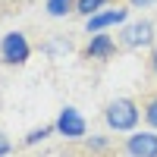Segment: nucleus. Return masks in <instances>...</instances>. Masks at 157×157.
Returning a JSON list of instances; mask_svg holds the SVG:
<instances>
[{"mask_svg":"<svg viewBox=\"0 0 157 157\" xmlns=\"http://www.w3.org/2000/svg\"><path fill=\"white\" fill-rule=\"evenodd\" d=\"M151 3H157V0H129V6H135V10H145Z\"/></svg>","mask_w":157,"mask_h":157,"instance_id":"15","label":"nucleus"},{"mask_svg":"<svg viewBox=\"0 0 157 157\" xmlns=\"http://www.w3.org/2000/svg\"><path fill=\"white\" fill-rule=\"evenodd\" d=\"M69 50H72V41H69V38H54V41H44V44H41V54H47V57L69 54Z\"/></svg>","mask_w":157,"mask_h":157,"instance_id":"12","label":"nucleus"},{"mask_svg":"<svg viewBox=\"0 0 157 157\" xmlns=\"http://www.w3.org/2000/svg\"><path fill=\"white\" fill-rule=\"evenodd\" d=\"M148 66H151V72L157 75V44H154V50H151V60H148Z\"/></svg>","mask_w":157,"mask_h":157,"instance_id":"16","label":"nucleus"},{"mask_svg":"<svg viewBox=\"0 0 157 157\" xmlns=\"http://www.w3.org/2000/svg\"><path fill=\"white\" fill-rule=\"evenodd\" d=\"M82 148L88 154H107L110 151V138L107 135H88V138H82Z\"/></svg>","mask_w":157,"mask_h":157,"instance_id":"9","label":"nucleus"},{"mask_svg":"<svg viewBox=\"0 0 157 157\" xmlns=\"http://www.w3.org/2000/svg\"><path fill=\"white\" fill-rule=\"evenodd\" d=\"M126 157H157V132L154 129H135L126 138Z\"/></svg>","mask_w":157,"mask_h":157,"instance_id":"5","label":"nucleus"},{"mask_svg":"<svg viewBox=\"0 0 157 157\" xmlns=\"http://www.w3.org/2000/svg\"><path fill=\"white\" fill-rule=\"evenodd\" d=\"M44 10L50 19H63L69 13H75V0H44Z\"/></svg>","mask_w":157,"mask_h":157,"instance_id":"8","label":"nucleus"},{"mask_svg":"<svg viewBox=\"0 0 157 157\" xmlns=\"http://www.w3.org/2000/svg\"><path fill=\"white\" fill-rule=\"evenodd\" d=\"M6 154H13V141L6 138L3 129H0V157H6Z\"/></svg>","mask_w":157,"mask_h":157,"instance_id":"14","label":"nucleus"},{"mask_svg":"<svg viewBox=\"0 0 157 157\" xmlns=\"http://www.w3.org/2000/svg\"><path fill=\"white\" fill-rule=\"evenodd\" d=\"M107 3H113V0H75V13L85 16V19H91L94 13H101Z\"/></svg>","mask_w":157,"mask_h":157,"instance_id":"10","label":"nucleus"},{"mask_svg":"<svg viewBox=\"0 0 157 157\" xmlns=\"http://www.w3.org/2000/svg\"><path fill=\"white\" fill-rule=\"evenodd\" d=\"M157 29L151 19H135V22H126L123 32H120V44L129 47V50H138V47H151L157 41Z\"/></svg>","mask_w":157,"mask_h":157,"instance_id":"3","label":"nucleus"},{"mask_svg":"<svg viewBox=\"0 0 157 157\" xmlns=\"http://www.w3.org/2000/svg\"><path fill=\"white\" fill-rule=\"evenodd\" d=\"M32 57V44L22 32H6L0 38V60L6 66H25Z\"/></svg>","mask_w":157,"mask_h":157,"instance_id":"2","label":"nucleus"},{"mask_svg":"<svg viewBox=\"0 0 157 157\" xmlns=\"http://www.w3.org/2000/svg\"><path fill=\"white\" fill-rule=\"evenodd\" d=\"M54 126H57V135H63L66 141L88 138V123H85V116L78 113V107H72V104H66V107L60 110V116L54 120Z\"/></svg>","mask_w":157,"mask_h":157,"instance_id":"4","label":"nucleus"},{"mask_svg":"<svg viewBox=\"0 0 157 157\" xmlns=\"http://www.w3.org/2000/svg\"><path fill=\"white\" fill-rule=\"evenodd\" d=\"M141 120V107L132 98H113L107 107H104V123H107L110 132H135Z\"/></svg>","mask_w":157,"mask_h":157,"instance_id":"1","label":"nucleus"},{"mask_svg":"<svg viewBox=\"0 0 157 157\" xmlns=\"http://www.w3.org/2000/svg\"><path fill=\"white\" fill-rule=\"evenodd\" d=\"M145 123H148V129L157 132V94H151L145 104Z\"/></svg>","mask_w":157,"mask_h":157,"instance_id":"13","label":"nucleus"},{"mask_svg":"<svg viewBox=\"0 0 157 157\" xmlns=\"http://www.w3.org/2000/svg\"><path fill=\"white\" fill-rule=\"evenodd\" d=\"M54 132H57V126H54V123H47V126H35L32 132L22 138V145H25V148H32V145H38V141H44L47 135H54Z\"/></svg>","mask_w":157,"mask_h":157,"instance_id":"11","label":"nucleus"},{"mask_svg":"<svg viewBox=\"0 0 157 157\" xmlns=\"http://www.w3.org/2000/svg\"><path fill=\"white\" fill-rule=\"evenodd\" d=\"M113 54H116L113 35H107V32L88 35V44H85V57H88V60H110Z\"/></svg>","mask_w":157,"mask_h":157,"instance_id":"7","label":"nucleus"},{"mask_svg":"<svg viewBox=\"0 0 157 157\" xmlns=\"http://www.w3.org/2000/svg\"><path fill=\"white\" fill-rule=\"evenodd\" d=\"M126 22H129V10H101L91 19H85V29H88V35H101V32L126 25Z\"/></svg>","mask_w":157,"mask_h":157,"instance_id":"6","label":"nucleus"}]
</instances>
